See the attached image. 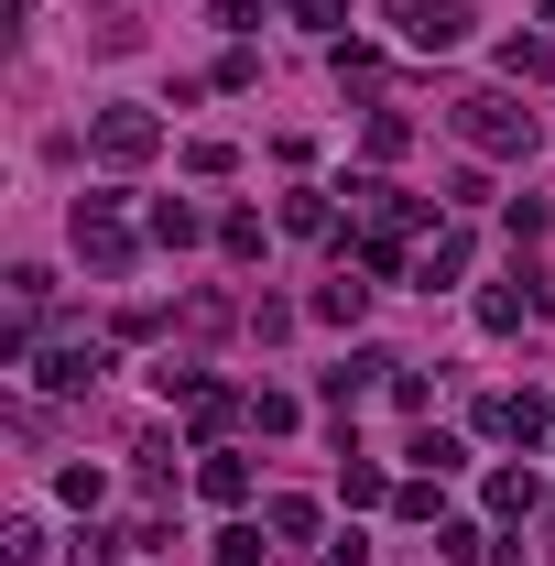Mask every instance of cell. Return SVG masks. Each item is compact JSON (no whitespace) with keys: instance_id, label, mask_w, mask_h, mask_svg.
Listing matches in <instances>:
<instances>
[{"instance_id":"obj_11","label":"cell","mask_w":555,"mask_h":566,"mask_svg":"<svg viewBox=\"0 0 555 566\" xmlns=\"http://www.w3.org/2000/svg\"><path fill=\"white\" fill-rule=\"evenodd\" d=\"M197 491H208V501H251V469H240V458H208Z\"/></svg>"},{"instance_id":"obj_1","label":"cell","mask_w":555,"mask_h":566,"mask_svg":"<svg viewBox=\"0 0 555 566\" xmlns=\"http://www.w3.org/2000/svg\"><path fill=\"white\" fill-rule=\"evenodd\" d=\"M458 142H469V153H534V109L501 98V87H490V98H458Z\"/></svg>"},{"instance_id":"obj_16","label":"cell","mask_w":555,"mask_h":566,"mask_svg":"<svg viewBox=\"0 0 555 566\" xmlns=\"http://www.w3.org/2000/svg\"><path fill=\"white\" fill-rule=\"evenodd\" d=\"M359 305H370V283H327V294H316V316H327V327H348Z\"/></svg>"},{"instance_id":"obj_17","label":"cell","mask_w":555,"mask_h":566,"mask_svg":"<svg viewBox=\"0 0 555 566\" xmlns=\"http://www.w3.org/2000/svg\"><path fill=\"white\" fill-rule=\"evenodd\" d=\"M436 556H447V566H469V556H490V534H480V523H447V534H436Z\"/></svg>"},{"instance_id":"obj_14","label":"cell","mask_w":555,"mask_h":566,"mask_svg":"<svg viewBox=\"0 0 555 566\" xmlns=\"http://www.w3.org/2000/svg\"><path fill=\"white\" fill-rule=\"evenodd\" d=\"M186 403H197V436H218V424L240 415V392H218V381H197V392H186Z\"/></svg>"},{"instance_id":"obj_4","label":"cell","mask_w":555,"mask_h":566,"mask_svg":"<svg viewBox=\"0 0 555 566\" xmlns=\"http://www.w3.org/2000/svg\"><path fill=\"white\" fill-rule=\"evenodd\" d=\"M87 142H98L109 164H142V153L164 142V120H153V109H98V120H87Z\"/></svg>"},{"instance_id":"obj_9","label":"cell","mask_w":555,"mask_h":566,"mask_svg":"<svg viewBox=\"0 0 555 566\" xmlns=\"http://www.w3.org/2000/svg\"><path fill=\"white\" fill-rule=\"evenodd\" d=\"M415 469H436V480H447V469H469V447H458L447 424H425V436H415Z\"/></svg>"},{"instance_id":"obj_10","label":"cell","mask_w":555,"mask_h":566,"mask_svg":"<svg viewBox=\"0 0 555 566\" xmlns=\"http://www.w3.org/2000/svg\"><path fill=\"white\" fill-rule=\"evenodd\" d=\"M534 501H545V491H534L523 469H501V480H490V512H512V523H534Z\"/></svg>"},{"instance_id":"obj_18","label":"cell","mask_w":555,"mask_h":566,"mask_svg":"<svg viewBox=\"0 0 555 566\" xmlns=\"http://www.w3.org/2000/svg\"><path fill=\"white\" fill-rule=\"evenodd\" d=\"M218 566H262V523H229L218 534Z\"/></svg>"},{"instance_id":"obj_6","label":"cell","mask_w":555,"mask_h":566,"mask_svg":"<svg viewBox=\"0 0 555 566\" xmlns=\"http://www.w3.org/2000/svg\"><path fill=\"white\" fill-rule=\"evenodd\" d=\"M98 370H109V349H76V338H66V349H44V359H33V381H44V392H87Z\"/></svg>"},{"instance_id":"obj_15","label":"cell","mask_w":555,"mask_h":566,"mask_svg":"<svg viewBox=\"0 0 555 566\" xmlns=\"http://www.w3.org/2000/svg\"><path fill=\"white\" fill-rule=\"evenodd\" d=\"M262 523H273L283 545H305V534H316V501H273V512H262Z\"/></svg>"},{"instance_id":"obj_12","label":"cell","mask_w":555,"mask_h":566,"mask_svg":"<svg viewBox=\"0 0 555 566\" xmlns=\"http://www.w3.org/2000/svg\"><path fill=\"white\" fill-rule=\"evenodd\" d=\"M338 501H392V480H381L370 458H338Z\"/></svg>"},{"instance_id":"obj_5","label":"cell","mask_w":555,"mask_h":566,"mask_svg":"<svg viewBox=\"0 0 555 566\" xmlns=\"http://www.w3.org/2000/svg\"><path fill=\"white\" fill-rule=\"evenodd\" d=\"M480 424H490V436H512V447H534V436H545V392H490V403H480Z\"/></svg>"},{"instance_id":"obj_19","label":"cell","mask_w":555,"mask_h":566,"mask_svg":"<svg viewBox=\"0 0 555 566\" xmlns=\"http://www.w3.org/2000/svg\"><path fill=\"white\" fill-rule=\"evenodd\" d=\"M294 11H305V33H338L348 22V0H294Z\"/></svg>"},{"instance_id":"obj_2","label":"cell","mask_w":555,"mask_h":566,"mask_svg":"<svg viewBox=\"0 0 555 566\" xmlns=\"http://www.w3.org/2000/svg\"><path fill=\"white\" fill-rule=\"evenodd\" d=\"M381 22H392L404 44H425V55H447V44L469 33V11H458V0H381Z\"/></svg>"},{"instance_id":"obj_8","label":"cell","mask_w":555,"mask_h":566,"mask_svg":"<svg viewBox=\"0 0 555 566\" xmlns=\"http://www.w3.org/2000/svg\"><path fill=\"white\" fill-rule=\"evenodd\" d=\"M469 273V229H436V251H425V283H458Z\"/></svg>"},{"instance_id":"obj_7","label":"cell","mask_w":555,"mask_h":566,"mask_svg":"<svg viewBox=\"0 0 555 566\" xmlns=\"http://www.w3.org/2000/svg\"><path fill=\"white\" fill-rule=\"evenodd\" d=\"M534 305H545V294H534V273H523V283H490V294H480V327H490V338H512Z\"/></svg>"},{"instance_id":"obj_13","label":"cell","mask_w":555,"mask_h":566,"mask_svg":"<svg viewBox=\"0 0 555 566\" xmlns=\"http://www.w3.org/2000/svg\"><path fill=\"white\" fill-rule=\"evenodd\" d=\"M197 229H208V218L186 208V197H164V208H153V240H175V251H186V240H197Z\"/></svg>"},{"instance_id":"obj_20","label":"cell","mask_w":555,"mask_h":566,"mask_svg":"<svg viewBox=\"0 0 555 566\" xmlns=\"http://www.w3.org/2000/svg\"><path fill=\"white\" fill-rule=\"evenodd\" d=\"M76 566H121V534H76Z\"/></svg>"},{"instance_id":"obj_3","label":"cell","mask_w":555,"mask_h":566,"mask_svg":"<svg viewBox=\"0 0 555 566\" xmlns=\"http://www.w3.org/2000/svg\"><path fill=\"white\" fill-rule=\"evenodd\" d=\"M76 251H87L98 273L132 262V218H121V197H87V208H76Z\"/></svg>"}]
</instances>
